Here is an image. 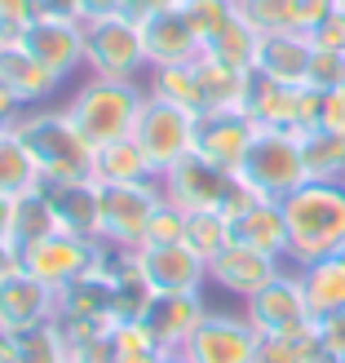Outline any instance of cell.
I'll return each instance as SVG.
<instances>
[{
	"label": "cell",
	"instance_id": "6da1fadb",
	"mask_svg": "<svg viewBox=\"0 0 345 363\" xmlns=\"http://www.w3.org/2000/svg\"><path fill=\"white\" fill-rule=\"evenodd\" d=\"M288 222V266L301 270L345 252V182H305L288 199H279Z\"/></svg>",
	"mask_w": 345,
	"mask_h": 363
},
{
	"label": "cell",
	"instance_id": "7a4b0ae2",
	"mask_svg": "<svg viewBox=\"0 0 345 363\" xmlns=\"http://www.w3.org/2000/svg\"><path fill=\"white\" fill-rule=\"evenodd\" d=\"M147 102V89H137V80H106V76H89L76 98H71L62 111L76 124V133L89 147H106V142H120L133 133V120Z\"/></svg>",
	"mask_w": 345,
	"mask_h": 363
},
{
	"label": "cell",
	"instance_id": "3957f363",
	"mask_svg": "<svg viewBox=\"0 0 345 363\" xmlns=\"http://www.w3.org/2000/svg\"><path fill=\"white\" fill-rule=\"evenodd\" d=\"M13 133L23 138V147H27V155H31V164H35L45 186L89 177L94 147L76 133V124L67 120V111H27V116L13 120Z\"/></svg>",
	"mask_w": 345,
	"mask_h": 363
},
{
	"label": "cell",
	"instance_id": "277c9868",
	"mask_svg": "<svg viewBox=\"0 0 345 363\" xmlns=\"http://www.w3.org/2000/svg\"><path fill=\"white\" fill-rule=\"evenodd\" d=\"M234 177L261 199H288L297 186L310 182L305 177V160H301V138L288 133V129L257 124V133H252Z\"/></svg>",
	"mask_w": 345,
	"mask_h": 363
},
{
	"label": "cell",
	"instance_id": "5b68a950",
	"mask_svg": "<svg viewBox=\"0 0 345 363\" xmlns=\"http://www.w3.org/2000/svg\"><path fill=\"white\" fill-rule=\"evenodd\" d=\"M195 120L191 111H181V106L164 102V98H155L151 89H147V102H142V111L133 120V142H137V151L147 155V164L151 173H169L181 155H191L195 151Z\"/></svg>",
	"mask_w": 345,
	"mask_h": 363
},
{
	"label": "cell",
	"instance_id": "8992f818",
	"mask_svg": "<svg viewBox=\"0 0 345 363\" xmlns=\"http://www.w3.org/2000/svg\"><path fill=\"white\" fill-rule=\"evenodd\" d=\"M98 191H102V235H98V244H106V248H129V252L142 248L155 208L164 204L159 177H151V182H129V186H98Z\"/></svg>",
	"mask_w": 345,
	"mask_h": 363
},
{
	"label": "cell",
	"instance_id": "52a82bcc",
	"mask_svg": "<svg viewBox=\"0 0 345 363\" xmlns=\"http://www.w3.org/2000/svg\"><path fill=\"white\" fill-rule=\"evenodd\" d=\"M142 67H147V53H142L137 18L115 13V18H102V23H84V71L89 76L133 80Z\"/></svg>",
	"mask_w": 345,
	"mask_h": 363
},
{
	"label": "cell",
	"instance_id": "ba28073f",
	"mask_svg": "<svg viewBox=\"0 0 345 363\" xmlns=\"http://www.w3.org/2000/svg\"><path fill=\"white\" fill-rule=\"evenodd\" d=\"M244 315L257 328V337H305V333H315L310 301H305V288H301L293 266L275 284H266L252 301H244Z\"/></svg>",
	"mask_w": 345,
	"mask_h": 363
},
{
	"label": "cell",
	"instance_id": "9c48e42d",
	"mask_svg": "<svg viewBox=\"0 0 345 363\" xmlns=\"http://www.w3.org/2000/svg\"><path fill=\"white\" fill-rule=\"evenodd\" d=\"M98 257H102V244L80 240V235H67V230H53V235H45V240H35L31 248L18 252V266L58 293V288L84 279L89 270L98 266Z\"/></svg>",
	"mask_w": 345,
	"mask_h": 363
},
{
	"label": "cell",
	"instance_id": "30bf717a",
	"mask_svg": "<svg viewBox=\"0 0 345 363\" xmlns=\"http://www.w3.org/2000/svg\"><path fill=\"white\" fill-rule=\"evenodd\" d=\"M133 270L147 284V293H204L208 262L186 244H142L133 248Z\"/></svg>",
	"mask_w": 345,
	"mask_h": 363
},
{
	"label": "cell",
	"instance_id": "8fae6325",
	"mask_svg": "<svg viewBox=\"0 0 345 363\" xmlns=\"http://www.w3.org/2000/svg\"><path fill=\"white\" fill-rule=\"evenodd\" d=\"M230 186H234V173L208 164L199 151L181 155L169 173H159V191H164V199H169V204H177L181 213H204V208L222 213Z\"/></svg>",
	"mask_w": 345,
	"mask_h": 363
},
{
	"label": "cell",
	"instance_id": "7c38bea8",
	"mask_svg": "<svg viewBox=\"0 0 345 363\" xmlns=\"http://www.w3.org/2000/svg\"><path fill=\"white\" fill-rule=\"evenodd\" d=\"M23 49L62 84L71 71L84 67V23H76L71 13H35L23 35Z\"/></svg>",
	"mask_w": 345,
	"mask_h": 363
},
{
	"label": "cell",
	"instance_id": "4fadbf2b",
	"mask_svg": "<svg viewBox=\"0 0 345 363\" xmlns=\"http://www.w3.org/2000/svg\"><path fill=\"white\" fill-rule=\"evenodd\" d=\"M58 315V293L23 266H13L0 279V337H23L31 328H45Z\"/></svg>",
	"mask_w": 345,
	"mask_h": 363
},
{
	"label": "cell",
	"instance_id": "5bb4252c",
	"mask_svg": "<svg viewBox=\"0 0 345 363\" xmlns=\"http://www.w3.org/2000/svg\"><path fill=\"white\" fill-rule=\"evenodd\" d=\"M257 328L248 323V315H204V323L195 328V337L181 346L186 363H252L257 354Z\"/></svg>",
	"mask_w": 345,
	"mask_h": 363
},
{
	"label": "cell",
	"instance_id": "9a60e30c",
	"mask_svg": "<svg viewBox=\"0 0 345 363\" xmlns=\"http://www.w3.org/2000/svg\"><path fill=\"white\" fill-rule=\"evenodd\" d=\"M142 31V53H147V67H177V62H195L204 53V35L191 23L186 5L159 9L151 18H137Z\"/></svg>",
	"mask_w": 345,
	"mask_h": 363
},
{
	"label": "cell",
	"instance_id": "2e32d148",
	"mask_svg": "<svg viewBox=\"0 0 345 363\" xmlns=\"http://www.w3.org/2000/svg\"><path fill=\"white\" fill-rule=\"evenodd\" d=\"M283 270H288L283 257H270V252L230 244V248H222L208 262V284L222 288V293H230V297H239V301H252L266 284H275Z\"/></svg>",
	"mask_w": 345,
	"mask_h": 363
},
{
	"label": "cell",
	"instance_id": "e0dca14e",
	"mask_svg": "<svg viewBox=\"0 0 345 363\" xmlns=\"http://www.w3.org/2000/svg\"><path fill=\"white\" fill-rule=\"evenodd\" d=\"M204 315H208V306H204L199 293H155L137 323L151 333V341L164 354H181V346L195 337Z\"/></svg>",
	"mask_w": 345,
	"mask_h": 363
},
{
	"label": "cell",
	"instance_id": "ac0fdd59",
	"mask_svg": "<svg viewBox=\"0 0 345 363\" xmlns=\"http://www.w3.org/2000/svg\"><path fill=\"white\" fill-rule=\"evenodd\" d=\"M252 133H257V120L248 111H208L195 120V151L208 160V164L234 173L239 160L248 151Z\"/></svg>",
	"mask_w": 345,
	"mask_h": 363
},
{
	"label": "cell",
	"instance_id": "d6986e66",
	"mask_svg": "<svg viewBox=\"0 0 345 363\" xmlns=\"http://www.w3.org/2000/svg\"><path fill=\"white\" fill-rule=\"evenodd\" d=\"M45 191H49L53 217H58V230L98 244V235H102V191H98V182L94 177L53 182V186H45Z\"/></svg>",
	"mask_w": 345,
	"mask_h": 363
},
{
	"label": "cell",
	"instance_id": "ffe728a7",
	"mask_svg": "<svg viewBox=\"0 0 345 363\" xmlns=\"http://www.w3.org/2000/svg\"><path fill=\"white\" fill-rule=\"evenodd\" d=\"M310 58H315L310 31H275V35H261L252 71H261V76L275 80V84H305Z\"/></svg>",
	"mask_w": 345,
	"mask_h": 363
},
{
	"label": "cell",
	"instance_id": "44dd1931",
	"mask_svg": "<svg viewBox=\"0 0 345 363\" xmlns=\"http://www.w3.org/2000/svg\"><path fill=\"white\" fill-rule=\"evenodd\" d=\"M230 244L270 252V257H288V222L279 199H252L230 217Z\"/></svg>",
	"mask_w": 345,
	"mask_h": 363
},
{
	"label": "cell",
	"instance_id": "7402d4cb",
	"mask_svg": "<svg viewBox=\"0 0 345 363\" xmlns=\"http://www.w3.org/2000/svg\"><path fill=\"white\" fill-rule=\"evenodd\" d=\"M0 84L13 94L18 106H35L58 89V80H53L23 45H0Z\"/></svg>",
	"mask_w": 345,
	"mask_h": 363
},
{
	"label": "cell",
	"instance_id": "603a6c76",
	"mask_svg": "<svg viewBox=\"0 0 345 363\" xmlns=\"http://www.w3.org/2000/svg\"><path fill=\"white\" fill-rule=\"evenodd\" d=\"M297 279L305 288V301H310L315 323L345 311V252H332V257H323V262L301 266Z\"/></svg>",
	"mask_w": 345,
	"mask_h": 363
},
{
	"label": "cell",
	"instance_id": "cb8c5ba5",
	"mask_svg": "<svg viewBox=\"0 0 345 363\" xmlns=\"http://www.w3.org/2000/svg\"><path fill=\"white\" fill-rule=\"evenodd\" d=\"M89 177L98 182V186H129V182H151V164L147 155L137 151L133 138H120V142H106V147L94 151L89 160Z\"/></svg>",
	"mask_w": 345,
	"mask_h": 363
},
{
	"label": "cell",
	"instance_id": "d4e9b609",
	"mask_svg": "<svg viewBox=\"0 0 345 363\" xmlns=\"http://www.w3.org/2000/svg\"><path fill=\"white\" fill-rule=\"evenodd\" d=\"M58 230V217H53V204H49V191H45V182L35 191L27 195H18L13 199V208H9V230H5V240L23 252L31 248L35 240H45V235Z\"/></svg>",
	"mask_w": 345,
	"mask_h": 363
},
{
	"label": "cell",
	"instance_id": "484cf974",
	"mask_svg": "<svg viewBox=\"0 0 345 363\" xmlns=\"http://www.w3.org/2000/svg\"><path fill=\"white\" fill-rule=\"evenodd\" d=\"M257 45H261V35L239 18V9H234L226 23L204 40V58L222 62V67H234V71H252V62H257Z\"/></svg>",
	"mask_w": 345,
	"mask_h": 363
},
{
	"label": "cell",
	"instance_id": "4316f807",
	"mask_svg": "<svg viewBox=\"0 0 345 363\" xmlns=\"http://www.w3.org/2000/svg\"><path fill=\"white\" fill-rule=\"evenodd\" d=\"M151 94L164 98L173 106H181V111L191 116H204L208 102H204V84H199V67L195 62H177V67H155L151 76Z\"/></svg>",
	"mask_w": 345,
	"mask_h": 363
},
{
	"label": "cell",
	"instance_id": "83f0119b",
	"mask_svg": "<svg viewBox=\"0 0 345 363\" xmlns=\"http://www.w3.org/2000/svg\"><path fill=\"white\" fill-rule=\"evenodd\" d=\"M301 160L310 182H345V133L332 129L301 133Z\"/></svg>",
	"mask_w": 345,
	"mask_h": 363
},
{
	"label": "cell",
	"instance_id": "f1b7e54d",
	"mask_svg": "<svg viewBox=\"0 0 345 363\" xmlns=\"http://www.w3.org/2000/svg\"><path fill=\"white\" fill-rule=\"evenodd\" d=\"M35 186H40V173H35L23 138H18L13 124H9V129H0V195L18 199V195H27Z\"/></svg>",
	"mask_w": 345,
	"mask_h": 363
},
{
	"label": "cell",
	"instance_id": "f546056e",
	"mask_svg": "<svg viewBox=\"0 0 345 363\" xmlns=\"http://www.w3.org/2000/svg\"><path fill=\"white\" fill-rule=\"evenodd\" d=\"M5 363H67V341L53 323L23 337H5Z\"/></svg>",
	"mask_w": 345,
	"mask_h": 363
},
{
	"label": "cell",
	"instance_id": "4dcf8cb0",
	"mask_svg": "<svg viewBox=\"0 0 345 363\" xmlns=\"http://www.w3.org/2000/svg\"><path fill=\"white\" fill-rule=\"evenodd\" d=\"M239 18L257 31V35H275V31H301V13L297 0H234Z\"/></svg>",
	"mask_w": 345,
	"mask_h": 363
},
{
	"label": "cell",
	"instance_id": "1f68e13d",
	"mask_svg": "<svg viewBox=\"0 0 345 363\" xmlns=\"http://www.w3.org/2000/svg\"><path fill=\"white\" fill-rule=\"evenodd\" d=\"M186 248L199 252L204 262H213L222 248H230V217L204 208V213H186Z\"/></svg>",
	"mask_w": 345,
	"mask_h": 363
},
{
	"label": "cell",
	"instance_id": "d6a6232c",
	"mask_svg": "<svg viewBox=\"0 0 345 363\" xmlns=\"http://www.w3.org/2000/svg\"><path fill=\"white\" fill-rule=\"evenodd\" d=\"M252 363H328V354L319 350V337H261Z\"/></svg>",
	"mask_w": 345,
	"mask_h": 363
},
{
	"label": "cell",
	"instance_id": "836d02e7",
	"mask_svg": "<svg viewBox=\"0 0 345 363\" xmlns=\"http://www.w3.org/2000/svg\"><path fill=\"white\" fill-rule=\"evenodd\" d=\"M142 244H186V213H181L177 204H159L151 226H147V240Z\"/></svg>",
	"mask_w": 345,
	"mask_h": 363
},
{
	"label": "cell",
	"instance_id": "e575fe53",
	"mask_svg": "<svg viewBox=\"0 0 345 363\" xmlns=\"http://www.w3.org/2000/svg\"><path fill=\"white\" fill-rule=\"evenodd\" d=\"M305 84L319 89V94L341 89V84H345V53H336V49H319V45H315V58H310V76H305Z\"/></svg>",
	"mask_w": 345,
	"mask_h": 363
},
{
	"label": "cell",
	"instance_id": "d590c367",
	"mask_svg": "<svg viewBox=\"0 0 345 363\" xmlns=\"http://www.w3.org/2000/svg\"><path fill=\"white\" fill-rule=\"evenodd\" d=\"M181 5H186L191 23L199 27V35H204V40H208V35L234 13V0H181Z\"/></svg>",
	"mask_w": 345,
	"mask_h": 363
},
{
	"label": "cell",
	"instance_id": "8d00e7d4",
	"mask_svg": "<svg viewBox=\"0 0 345 363\" xmlns=\"http://www.w3.org/2000/svg\"><path fill=\"white\" fill-rule=\"evenodd\" d=\"M310 40H315L319 49H336V53H345V5H332L328 13L319 18V23L310 27Z\"/></svg>",
	"mask_w": 345,
	"mask_h": 363
},
{
	"label": "cell",
	"instance_id": "74e56055",
	"mask_svg": "<svg viewBox=\"0 0 345 363\" xmlns=\"http://www.w3.org/2000/svg\"><path fill=\"white\" fill-rule=\"evenodd\" d=\"M315 337H319V350L328 354V363H332V359H345V311L319 319V323H315Z\"/></svg>",
	"mask_w": 345,
	"mask_h": 363
},
{
	"label": "cell",
	"instance_id": "f35d334b",
	"mask_svg": "<svg viewBox=\"0 0 345 363\" xmlns=\"http://www.w3.org/2000/svg\"><path fill=\"white\" fill-rule=\"evenodd\" d=\"M67 13L76 23H102V18L124 13V0H67Z\"/></svg>",
	"mask_w": 345,
	"mask_h": 363
},
{
	"label": "cell",
	"instance_id": "ab89813d",
	"mask_svg": "<svg viewBox=\"0 0 345 363\" xmlns=\"http://www.w3.org/2000/svg\"><path fill=\"white\" fill-rule=\"evenodd\" d=\"M319 129L345 133V84L341 89H328V94H319Z\"/></svg>",
	"mask_w": 345,
	"mask_h": 363
},
{
	"label": "cell",
	"instance_id": "60d3db41",
	"mask_svg": "<svg viewBox=\"0 0 345 363\" xmlns=\"http://www.w3.org/2000/svg\"><path fill=\"white\" fill-rule=\"evenodd\" d=\"M40 13L35 0H0V23H31Z\"/></svg>",
	"mask_w": 345,
	"mask_h": 363
},
{
	"label": "cell",
	"instance_id": "b9f144b4",
	"mask_svg": "<svg viewBox=\"0 0 345 363\" xmlns=\"http://www.w3.org/2000/svg\"><path fill=\"white\" fill-rule=\"evenodd\" d=\"M173 5H181V0H124V13L129 18H151V13L173 9Z\"/></svg>",
	"mask_w": 345,
	"mask_h": 363
},
{
	"label": "cell",
	"instance_id": "7bdbcfd3",
	"mask_svg": "<svg viewBox=\"0 0 345 363\" xmlns=\"http://www.w3.org/2000/svg\"><path fill=\"white\" fill-rule=\"evenodd\" d=\"M18 120V102H13V94L5 84H0V129H9V124Z\"/></svg>",
	"mask_w": 345,
	"mask_h": 363
},
{
	"label": "cell",
	"instance_id": "ee69618b",
	"mask_svg": "<svg viewBox=\"0 0 345 363\" xmlns=\"http://www.w3.org/2000/svg\"><path fill=\"white\" fill-rule=\"evenodd\" d=\"M13 266H18V248H13V244L5 240V235H0V279H5Z\"/></svg>",
	"mask_w": 345,
	"mask_h": 363
},
{
	"label": "cell",
	"instance_id": "f6af8a7d",
	"mask_svg": "<svg viewBox=\"0 0 345 363\" xmlns=\"http://www.w3.org/2000/svg\"><path fill=\"white\" fill-rule=\"evenodd\" d=\"M9 208H13V199H9V195H0V235L9 230Z\"/></svg>",
	"mask_w": 345,
	"mask_h": 363
},
{
	"label": "cell",
	"instance_id": "bcb514c9",
	"mask_svg": "<svg viewBox=\"0 0 345 363\" xmlns=\"http://www.w3.org/2000/svg\"><path fill=\"white\" fill-rule=\"evenodd\" d=\"M164 363H186V359H181V354H169V359H164Z\"/></svg>",
	"mask_w": 345,
	"mask_h": 363
},
{
	"label": "cell",
	"instance_id": "7dc6e473",
	"mask_svg": "<svg viewBox=\"0 0 345 363\" xmlns=\"http://www.w3.org/2000/svg\"><path fill=\"white\" fill-rule=\"evenodd\" d=\"M332 363H345V359H332Z\"/></svg>",
	"mask_w": 345,
	"mask_h": 363
},
{
	"label": "cell",
	"instance_id": "c3c4849f",
	"mask_svg": "<svg viewBox=\"0 0 345 363\" xmlns=\"http://www.w3.org/2000/svg\"><path fill=\"white\" fill-rule=\"evenodd\" d=\"M336 5H345V0H336Z\"/></svg>",
	"mask_w": 345,
	"mask_h": 363
}]
</instances>
